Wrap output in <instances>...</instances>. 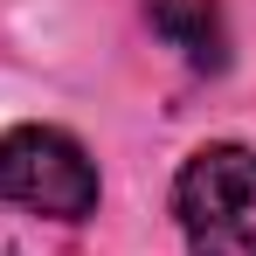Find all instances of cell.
I'll list each match as a JSON object with an SVG mask.
<instances>
[{"label": "cell", "instance_id": "7a4b0ae2", "mask_svg": "<svg viewBox=\"0 0 256 256\" xmlns=\"http://www.w3.org/2000/svg\"><path fill=\"white\" fill-rule=\"evenodd\" d=\"M0 201L42 222L97 214V160L62 125H7L0 132Z\"/></svg>", "mask_w": 256, "mask_h": 256}, {"label": "cell", "instance_id": "6da1fadb", "mask_svg": "<svg viewBox=\"0 0 256 256\" xmlns=\"http://www.w3.org/2000/svg\"><path fill=\"white\" fill-rule=\"evenodd\" d=\"M173 222L194 256H256V152L201 146L173 173Z\"/></svg>", "mask_w": 256, "mask_h": 256}, {"label": "cell", "instance_id": "3957f363", "mask_svg": "<svg viewBox=\"0 0 256 256\" xmlns=\"http://www.w3.org/2000/svg\"><path fill=\"white\" fill-rule=\"evenodd\" d=\"M146 21L187 70H222L228 62V28H222L214 0H146Z\"/></svg>", "mask_w": 256, "mask_h": 256}]
</instances>
